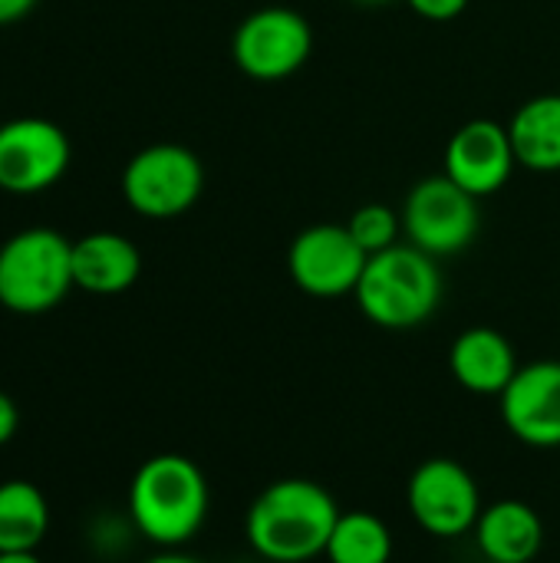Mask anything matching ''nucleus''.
I'll return each mask as SVG.
<instances>
[{
    "label": "nucleus",
    "mask_w": 560,
    "mask_h": 563,
    "mask_svg": "<svg viewBox=\"0 0 560 563\" xmlns=\"http://www.w3.org/2000/svg\"><path fill=\"white\" fill-rule=\"evenodd\" d=\"M340 508L333 495L307 478L267 485L244 518L248 544L267 563H307L323 558Z\"/></svg>",
    "instance_id": "1"
},
{
    "label": "nucleus",
    "mask_w": 560,
    "mask_h": 563,
    "mask_svg": "<svg viewBox=\"0 0 560 563\" xmlns=\"http://www.w3.org/2000/svg\"><path fill=\"white\" fill-rule=\"evenodd\" d=\"M135 531L162 551L188 544L208 518V482L185 455H155L139 465L129 485Z\"/></svg>",
    "instance_id": "2"
},
{
    "label": "nucleus",
    "mask_w": 560,
    "mask_h": 563,
    "mask_svg": "<svg viewBox=\"0 0 560 563\" xmlns=\"http://www.w3.org/2000/svg\"><path fill=\"white\" fill-rule=\"evenodd\" d=\"M353 297L370 323L413 330L439 310L442 274L432 254L416 244H393L366 261Z\"/></svg>",
    "instance_id": "3"
},
{
    "label": "nucleus",
    "mask_w": 560,
    "mask_h": 563,
    "mask_svg": "<svg viewBox=\"0 0 560 563\" xmlns=\"http://www.w3.org/2000/svg\"><path fill=\"white\" fill-rule=\"evenodd\" d=\"M73 241L53 228H26L0 244V307L36 317L73 290Z\"/></svg>",
    "instance_id": "4"
},
{
    "label": "nucleus",
    "mask_w": 560,
    "mask_h": 563,
    "mask_svg": "<svg viewBox=\"0 0 560 563\" xmlns=\"http://www.w3.org/2000/svg\"><path fill=\"white\" fill-rule=\"evenodd\" d=\"M205 188L198 155L175 142H158L129 158L122 168L125 205L152 221H172L195 208Z\"/></svg>",
    "instance_id": "5"
},
{
    "label": "nucleus",
    "mask_w": 560,
    "mask_h": 563,
    "mask_svg": "<svg viewBox=\"0 0 560 563\" xmlns=\"http://www.w3.org/2000/svg\"><path fill=\"white\" fill-rule=\"evenodd\" d=\"M403 231L409 244L432 257L462 254L482 231L479 198L459 188L446 172L429 175L406 195Z\"/></svg>",
    "instance_id": "6"
},
{
    "label": "nucleus",
    "mask_w": 560,
    "mask_h": 563,
    "mask_svg": "<svg viewBox=\"0 0 560 563\" xmlns=\"http://www.w3.org/2000/svg\"><path fill=\"white\" fill-rule=\"evenodd\" d=\"M314 49V30L304 13L284 3H267L244 16L231 36L238 69L257 82H281L294 76Z\"/></svg>",
    "instance_id": "7"
},
{
    "label": "nucleus",
    "mask_w": 560,
    "mask_h": 563,
    "mask_svg": "<svg viewBox=\"0 0 560 563\" xmlns=\"http://www.w3.org/2000/svg\"><path fill=\"white\" fill-rule=\"evenodd\" d=\"M413 521L432 538H462L475 531L482 515V492L472 472L455 459L422 462L406 488Z\"/></svg>",
    "instance_id": "8"
},
{
    "label": "nucleus",
    "mask_w": 560,
    "mask_h": 563,
    "mask_svg": "<svg viewBox=\"0 0 560 563\" xmlns=\"http://www.w3.org/2000/svg\"><path fill=\"white\" fill-rule=\"evenodd\" d=\"M69 162L73 145L56 122L23 115L0 125V191L40 195L66 175Z\"/></svg>",
    "instance_id": "9"
},
{
    "label": "nucleus",
    "mask_w": 560,
    "mask_h": 563,
    "mask_svg": "<svg viewBox=\"0 0 560 563\" xmlns=\"http://www.w3.org/2000/svg\"><path fill=\"white\" fill-rule=\"evenodd\" d=\"M370 254L356 244L347 224H314L300 231L287 251L290 280L320 300H337L356 290Z\"/></svg>",
    "instance_id": "10"
},
{
    "label": "nucleus",
    "mask_w": 560,
    "mask_h": 563,
    "mask_svg": "<svg viewBox=\"0 0 560 563\" xmlns=\"http://www.w3.org/2000/svg\"><path fill=\"white\" fill-rule=\"evenodd\" d=\"M515 165L518 158L512 148L508 125L495 119H472L459 125L446 145V175L479 201L502 191Z\"/></svg>",
    "instance_id": "11"
},
{
    "label": "nucleus",
    "mask_w": 560,
    "mask_h": 563,
    "mask_svg": "<svg viewBox=\"0 0 560 563\" xmlns=\"http://www.w3.org/2000/svg\"><path fill=\"white\" fill-rule=\"evenodd\" d=\"M502 399L508 432L531 449H560V360L521 366Z\"/></svg>",
    "instance_id": "12"
},
{
    "label": "nucleus",
    "mask_w": 560,
    "mask_h": 563,
    "mask_svg": "<svg viewBox=\"0 0 560 563\" xmlns=\"http://www.w3.org/2000/svg\"><path fill=\"white\" fill-rule=\"evenodd\" d=\"M142 274L139 247L116 231H92L73 241V284L96 297L125 294Z\"/></svg>",
    "instance_id": "13"
},
{
    "label": "nucleus",
    "mask_w": 560,
    "mask_h": 563,
    "mask_svg": "<svg viewBox=\"0 0 560 563\" xmlns=\"http://www.w3.org/2000/svg\"><path fill=\"white\" fill-rule=\"evenodd\" d=\"M449 369L462 389L475 396H502L521 366L505 333L492 327H472L455 336L449 350Z\"/></svg>",
    "instance_id": "14"
},
{
    "label": "nucleus",
    "mask_w": 560,
    "mask_h": 563,
    "mask_svg": "<svg viewBox=\"0 0 560 563\" xmlns=\"http://www.w3.org/2000/svg\"><path fill=\"white\" fill-rule=\"evenodd\" d=\"M475 544L488 563H531L545 548L541 515L518 498L495 501L479 515Z\"/></svg>",
    "instance_id": "15"
},
{
    "label": "nucleus",
    "mask_w": 560,
    "mask_h": 563,
    "mask_svg": "<svg viewBox=\"0 0 560 563\" xmlns=\"http://www.w3.org/2000/svg\"><path fill=\"white\" fill-rule=\"evenodd\" d=\"M512 148L521 168L560 172V96L528 99L508 122Z\"/></svg>",
    "instance_id": "16"
},
{
    "label": "nucleus",
    "mask_w": 560,
    "mask_h": 563,
    "mask_svg": "<svg viewBox=\"0 0 560 563\" xmlns=\"http://www.w3.org/2000/svg\"><path fill=\"white\" fill-rule=\"evenodd\" d=\"M50 531V505L33 482L0 485V554L36 551Z\"/></svg>",
    "instance_id": "17"
},
{
    "label": "nucleus",
    "mask_w": 560,
    "mask_h": 563,
    "mask_svg": "<svg viewBox=\"0 0 560 563\" xmlns=\"http://www.w3.org/2000/svg\"><path fill=\"white\" fill-rule=\"evenodd\" d=\"M323 558L330 563H389L393 534L386 521L370 511H340Z\"/></svg>",
    "instance_id": "18"
},
{
    "label": "nucleus",
    "mask_w": 560,
    "mask_h": 563,
    "mask_svg": "<svg viewBox=\"0 0 560 563\" xmlns=\"http://www.w3.org/2000/svg\"><path fill=\"white\" fill-rule=\"evenodd\" d=\"M350 234L356 238V244L373 257L393 244H399V231H403V214H396L389 205H363L353 211V218L347 221Z\"/></svg>",
    "instance_id": "19"
},
{
    "label": "nucleus",
    "mask_w": 560,
    "mask_h": 563,
    "mask_svg": "<svg viewBox=\"0 0 560 563\" xmlns=\"http://www.w3.org/2000/svg\"><path fill=\"white\" fill-rule=\"evenodd\" d=\"M413 7V13H419L422 20H432V23H446V20H455L469 0H406Z\"/></svg>",
    "instance_id": "20"
},
{
    "label": "nucleus",
    "mask_w": 560,
    "mask_h": 563,
    "mask_svg": "<svg viewBox=\"0 0 560 563\" xmlns=\"http://www.w3.org/2000/svg\"><path fill=\"white\" fill-rule=\"evenodd\" d=\"M17 429H20V409L7 393H0V445H7L17 435Z\"/></svg>",
    "instance_id": "21"
},
{
    "label": "nucleus",
    "mask_w": 560,
    "mask_h": 563,
    "mask_svg": "<svg viewBox=\"0 0 560 563\" xmlns=\"http://www.w3.org/2000/svg\"><path fill=\"white\" fill-rule=\"evenodd\" d=\"M40 0H0V26H10L17 20H23Z\"/></svg>",
    "instance_id": "22"
},
{
    "label": "nucleus",
    "mask_w": 560,
    "mask_h": 563,
    "mask_svg": "<svg viewBox=\"0 0 560 563\" xmlns=\"http://www.w3.org/2000/svg\"><path fill=\"white\" fill-rule=\"evenodd\" d=\"M145 563H201V561H195V558H188V554H178V551H162V554L149 558Z\"/></svg>",
    "instance_id": "23"
},
{
    "label": "nucleus",
    "mask_w": 560,
    "mask_h": 563,
    "mask_svg": "<svg viewBox=\"0 0 560 563\" xmlns=\"http://www.w3.org/2000/svg\"><path fill=\"white\" fill-rule=\"evenodd\" d=\"M0 563H43L36 551H17V554H0Z\"/></svg>",
    "instance_id": "24"
},
{
    "label": "nucleus",
    "mask_w": 560,
    "mask_h": 563,
    "mask_svg": "<svg viewBox=\"0 0 560 563\" xmlns=\"http://www.w3.org/2000/svg\"><path fill=\"white\" fill-rule=\"evenodd\" d=\"M353 3H360V7H386L393 0H353Z\"/></svg>",
    "instance_id": "25"
},
{
    "label": "nucleus",
    "mask_w": 560,
    "mask_h": 563,
    "mask_svg": "<svg viewBox=\"0 0 560 563\" xmlns=\"http://www.w3.org/2000/svg\"><path fill=\"white\" fill-rule=\"evenodd\" d=\"M485 563H488V561H485Z\"/></svg>",
    "instance_id": "26"
}]
</instances>
